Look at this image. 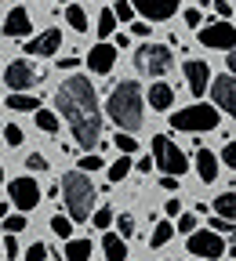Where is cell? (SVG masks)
I'll use <instances>...</instances> for the list:
<instances>
[{"label": "cell", "instance_id": "cell-36", "mask_svg": "<svg viewBox=\"0 0 236 261\" xmlns=\"http://www.w3.org/2000/svg\"><path fill=\"white\" fill-rule=\"evenodd\" d=\"M26 171H33V174H40V171H48V160H44L40 152H29V156H26Z\"/></svg>", "mask_w": 236, "mask_h": 261}, {"label": "cell", "instance_id": "cell-28", "mask_svg": "<svg viewBox=\"0 0 236 261\" xmlns=\"http://www.w3.org/2000/svg\"><path fill=\"white\" fill-rule=\"evenodd\" d=\"M33 120H37V127L48 130V135H55V130H58V116H55L51 109H37V113H33Z\"/></svg>", "mask_w": 236, "mask_h": 261}, {"label": "cell", "instance_id": "cell-40", "mask_svg": "<svg viewBox=\"0 0 236 261\" xmlns=\"http://www.w3.org/2000/svg\"><path fill=\"white\" fill-rule=\"evenodd\" d=\"M163 214H167V218H178V214H182V200H178V196H171V200L163 203Z\"/></svg>", "mask_w": 236, "mask_h": 261}, {"label": "cell", "instance_id": "cell-53", "mask_svg": "<svg viewBox=\"0 0 236 261\" xmlns=\"http://www.w3.org/2000/svg\"><path fill=\"white\" fill-rule=\"evenodd\" d=\"M229 254H232V257H236V243H232V250H229Z\"/></svg>", "mask_w": 236, "mask_h": 261}, {"label": "cell", "instance_id": "cell-11", "mask_svg": "<svg viewBox=\"0 0 236 261\" xmlns=\"http://www.w3.org/2000/svg\"><path fill=\"white\" fill-rule=\"evenodd\" d=\"M211 98H215V106H218L222 113H229V116L236 120V76H232V73L211 80Z\"/></svg>", "mask_w": 236, "mask_h": 261}, {"label": "cell", "instance_id": "cell-43", "mask_svg": "<svg viewBox=\"0 0 236 261\" xmlns=\"http://www.w3.org/2000/svg\"><path fill=\"white\" fill-rule=\"evenodd\" d=\"M211 8H215V15H218V18H229V15H232V4H229V0H215Z\"/></svg>", "mask_w": 236, "mask_h": 261}, {"label": "cell", "instance_id": "cell-18", "mask_svg": "<svg viewBox=\"0 0 236 261\" xmlns=\"http://www.w3.org/2000/svg\"><path fill=\"white\" fill-rule=\"evenodd\" d=\"M146 102L153 106V113H167V109L175 106V91L167 87L163 80H153V84H149V94H146Z\"/></svg>", "mask_w": 236, "mask_h": 261}, {"label": "cell", "instance_id": "cell-16", "mask_svg": "<svg viewBox=\"0 0 236 261\" xmlns=\"http://www.w3.org/2000/svg\"><path fill=\"white\" fill-rule=\"evenodd\" d=\"M0 33H4V37H11V40H26L29 33H33L29 11H26V8H11V11L4 15V25H0Z\"/></svg>", "mask_w": 236, "mask_h": 261}, {"label": "cell", "instance_id": "cell-46", "mask_svg": "<svg viewBox=\"0 0 236 261\" xmlns=\"http://www.w3.org/2000/svg\"><path fill=\"white\" fill-rule=\"evenodd\" d=\"M131 33H134V37H149L153 25H149V22H131Z\"/></svg>", "mask_w": 236, "mask_h": 261}, {"label": "cell", "instance_id": "cell-6", "mask_svg": "<svg viewBox=\"0 0 236 261\" xmlns=\"http://www.w3.org/2000/svg\"><path fill=\"white\" fill-rule=\"evenodd\" d=\"M153 163L163 174H185L189 171V156L182 152V145H175L167 135H153Z\"/></svg>", "mask_w": 236, "mask_h": 261}, {"label": "cell", "instance_id": "cell-55", "mask_svg": "<svg viewBox=\"0 0 236 261\" xmlns=\"http://www.w3.org/2000/svg\"><path fill=\"white\" fill-rule=\"evenodd\" d=\"M0 73H4V65H0Z\"/></svg>", "mask_w": 236, "mask_h": 261}, {"label": "cell", "instance_id": "cell-10", "mask_svg": "<svg viewBox=\"0 0 236 261\" xmlns=\"http://www.w3.org/2000/svg\"><path fill=\"white\" fill-rule=\"evenodd\" d=\"M8 200H11V207L15 211H33L40 200H44V192H40V185L33 181V178H11L8 181Z\"/></svg>", "mask_w": 236, "mask_h": 261}, {"label": "cell", "instance_id": "cell-1", "mask_svg": "<svg viewBox=\"0 0 236 261\" xmlns=\"http://www.w3.org/2000/svg\"><path fill=\"white\" fill-rule=\"evenodd\" d=\"M55 109L65 116L80 149H95L102 142V109H98L95 84L84 73H69L55 91Z\"/></svg>", "mask_w": 236, "mask_h": 261}, {"label": "cell", "instance_id": "cell-15", "mask_svg": "<svg viewBox=\"0 0 236 261\" xmlns=\"http://www.w3.org/2000/svg\"><path fill=\"white\" fill-rule=\"evenodd\" d=\"M182 73H185V84H189V91L200 98L207 87H211V65L207 62H200V58H189L185 65H182Z\"/></svg>", "mask_w": 236, "mask_h": 261}, {"label": "cell", "instance_id": "cell-47", "mask_svg": "<svg viewBox=\"0 0 236 261\" xmlns=\"http://www.w3.org/2000/svg\"><path fill=\"white\" fill-rule=\"evenodd\" d=\"M160 185H163L167 192H175V189H178V174H163V178H160Z\"/></svg>", "mask_w": 236, "mask_h": 261}, {"label": "cell", "instance_id": "cell-5", "mask_svg": "<svg viewBox=\"0 0 236 261\" xmlns=\"http://www.w3.org/2000/svg\"><path fill=\"white\" fill-rule=\"evenodd\" d=\"M134 69H138L142 76L149 80H160L175 69V55L167 44H142L138 51H134Z\"/></svg>", "mask_w": 236, "mask_h": 261}, {"label": "cell", "instance_id": "cell-20", "mask_svg": "<svg viewBox=\"0 0 236 261\" xmlns=\"http://www.w3.org/2000/svg\"><path fill=\"white\" fill-rule=\"evenodd\" d=\"M95 250L91 240H65V250H62V261H87Z\"/></svg>", "mask_w": 236, "mask_h": 261}, {"label": "cell", "instance_id": "cell-3", "mask_svg": "<svg viewBox=\"0 0 236 261\" xmlns=\"http://www.w3.org/2000/svg\"><path fill=\"white\" fill-rule=\"evenodd\" d=\"M58 192H62V200H65V214H69L73 221H87L91 214H95V185H91V178L77 167V171H69L62 181H58Z\"/></svg>", "mask_w": 236, "mask_h": 261}, {"label": "cell", "instance_id": "cell-27", "mask_svg": "<svg viewBox=\"0 0 236 261\" xmlns=\"http://www.w3.org/2000/svg\"><path fill=\"white\" fill-rule=\"evenodd\" d=\"M131 171H134V163H131V156H127V152H120V160H116L113 167H109V181L116 185V181H124V178H127Z\"/></svg>", "mask_w": 236, "mask_h": 261}, {"label": "cell", "instance_id": "cell-21", "mask_svg": "<svg viewBox=\"0 0 236 261\" xmlns=\"http://www.w3.org/2000/svg\"><path fill=\"white\" fill-rule=\"evenodd\" d=\"M8 109H18V113H37L40 102H37V94H29V91H11L8 94Z\"/></svg>", "mask_w": 236, "mask_h": 261}, {"label": "cell", "instance_id": "cell-41", "mask_svg": "<svg viewBox=\"0 0 236 261\" xmlns=\"http://www.w3.org/2000/svg\"><path fill=\"white\" fill-rule=\"evenodd\" d=\"M222 163H225V167H236V142H229L222 149Z\"/></svg>", "mask_w": 236, "mask_h": 261}, {"label": "cell", "instance_id": "cell-14", "mask_svg": "<svg viewBox=\"0 0 236 261\" xmlns=\"http://www.w3.org/2000/svg\"><path fill=\"white\" fill-rule=\"evenodd\" d=\"M58 47H62V29H44L33 40H26V55H37V58H51L58 55Z\"/></svg>", "mask_w": 236, "mask_h": 261}, {"label": "cell", "instance_id": "cell-54", "mask_svg": "<svg viewBox=\"0 0 236 261\" xmlns=\"http://www.w3.org/2000/svg\"><path fill=\"white\" fill-rule=\"evenodd\" d=\"M58 4H69V0H58Z\"/></svg>", "mask_w": 236, "mask_h": 261}, {"label": "cell", "instance_id": "cell-44", "mask_svg": "<svg viewBox=\"0 0 236 261\" xmlns=\"http://www.w3.org/2000/svg\"><path fill=\"white\" fill-rule=\"evenodd\" d=\"M153 167H156V163H153V152H149V156H142L138 163H134V171H142V174H153Z\"/></svg>", "mask_w": 236, "mask_h": 261}, {"label": "cell", "instance_id": "cell-31", "mask_svg": "<svg viewBox=\"0 0 236 261\" xmlns=\"http://www.w3.org/2000/svg\"><path fill=\"white\" fill-rule=\"evenodd\" d=\"M113 11H116V18H120V22H134V15H138L131 0H116V4H113Z\"/></svg>", "mask_w": 236, "mask_h": 261}, {"label": "cell", "instance_id": "cell-13", "mask_svg": "<svg viewBox=\"0 0 236 261\" xmlns=\"http://www.w3.org/2000/svg\"><path fill=\"white\" fill-rule=\"evenodd\" d=\"M113 65H116V44L98 40V44L87 51V69H91L95 76H106V73H113Z\"/></svg>", "mask_w": 236, "mask_h": 261}, {"label": "cell", "instance_id": "cell-26", "mask_svg": "<svg viewBox=\"0 0 236 261\" xmlns=\"http://www.w3.org/2000/svg\"><path fill=\"white\" fill-rule=\"evenodd\" d=\"M171 236H175V225H171V221H156L153 236H149V247H167V243H171Z\"/></svg>", "mask_w": 236, "mask_h": 261}, {"label": "cell", "instance_id": "cell-48", "mask_svg": "<svg viewBox=\"0 0 236 261\" xmlns=\"http://www.w3.org/2000/svg\"><path fill=\"white\" fill-rule=\"evenodd\" d=\"M77 65H80V62H77L73 55H65V58H58V69H77Z\"/></svg>", "mask_w": 236, "mask_h": 261}, {"label": "cell", "instance_id": "cell-9", "mask_svg": "<svg viewBox=\"0 0 236 261\" xmlns=\"http://www.w3.org/2000/svg\"><path fill=\"white\" fill-rule=\"evenodd\" d=\"M200 44L211 47V51H232V47H236V25L225 22V18L200 25Z\"/></svg>", "mask_w": 236, "mask_h": 261}, {"label": "cell", "instance_id": "cell-42", "mask_svg": "<svg viewBox=\"0 0 236 261\" xmlns=\"http://www.w3.org/2000/svg\"><path fill=\"white\" fill-rule=\"evenodd\" d=\"M4 254H8V257H18V240H15V232L4 236Z\"/></svg>", "mask_w": 236, "mask_h": 261}, {"label": "cell", "instance_id": "cell-38", "mask_svg": "<svg viewBox=\"0 0 236 261\" xmlns=\"http://www.w3.org/2000/svg\"><path fill=\"white\" fill-rule=\"evenodd\" d=\"M26 225H29V221H26V214H22V211H18V214H8V232H15V236H18V232H26Z\"/></svg>", "mask_w": 236, "mask_h": 261}, {"label": "cell", "instance_id": "cell-4", "mask_svg": "<svg viewBox=\"0 0 236 261\" xmlns=\"http://www.w3.org/2000/svg\"><path fill=\"white\" fill-rule=\"evenodd\" d=\"M218 106L211 109L207 102H193L178 113H171V127L175 130H189V135H204V130H215L218 127Z\"/></svg>", "mask_w": 236, "mask_h": 261}, {"label": "cell", "instance_id": "cell-7", "mask_svg": "<svg viewBox=\"0 0 236 261\" xmlns=\"http://www.w3.org/2000/svg\"><path fill=\"white\" fill-rule=\"evenodd\" d=\"M0 76H4L8 91H33V87L44 80V73H40L29 58H15V62H8V69L0 73Z\"/></svg>", "mask_w": 236, "mask_h": 261}, {"label": "cell", "instance_id": "cell-19", "mask_svg": "<svg viewBox=\"0 0 236 261\" xmlns=\"http://www.w3.org/2000/svg\"><path fill=\"white\" fill-rule=\"evenodd\" d=\"M102 250H106V261H127V240L120 232H106Z\"/></svg>", "mask_w": 236, "mask_h": 261}, {"label": "cell", "instance_id": "cell-30", "mask_svg": "<svg viewBox=\"0 0 236 261\" xmlns=\"http://www.w3.org/2000/svg\"><path fill=\"white\" fill-rule=\"evenodd\" d=\"M91 221H95V228H109L113 225V207H95Z\"/></svg>", "mask_w": 236, "mask_h": 261}, {"label": "cell", "instance_id": "cell-23", "mask_svg": "<svg viewBox=\"0 0 236 261\" xmlns=\"http://www.w3.org/2000/svg\"><path fill=\"white\" fill-rule=\"evenodd\" d=\"M116 22H120V18H116V11H113V8H106L102 15H98V22H95L98 37H102V40H106V37H113V33H116Z\"/></svg>", "mask_w": 236, "mask_h": 261}, {"label": "cell", "instance_id": "cell-37", "mask_svg": "<svg viewBox=\"0 0 236 261\" xmlns=\"http://www.w3.org/2000/svg\"><path fill=\"white\" fill-rule=\"evenodd\" d=\"M175 228L182 236H189V232H196V214H178V221H175Z\"/></svg>", "mask_w": 236, "mask_h": 261}, {"label": "cell", "instance_id": "cell-25", "mask_svg": "<svg viewBox=\"0 0 236 261\" xmlns=\"http://www.w3.org/2000/svg\"><path fill=\"white\" fill-rule=\"evenodd\" d=\"M215 211H218L222 218L236 221V192H222V196H215Z\"/></svg>", "mask_w": 236, "mask_h": 261}, {"label": "cell", "instance_id": "cell-2", "mask_svg": "<svg viewBox=\"0 0 236 261\" xmlns=\"http://www.w3.org/2000/svg\"><path fill=\"white\" fill-rule=\"evenodd\" d=\"M106 116L120 127V130H138L146 123V98H142V87L134 80H124L109 91V102H106Z\"/></svg>", "mask_w": 236, "mask_h": 261}, {"label": "cell", "instance_id": "cell-29", "mask_svg": "<svg viewBox=\"0 0 236 261\" xmlns=\"http://www.w3.org/2000/svg\"><path fill=\"white\" fill-rule=\"evenodd\" d=\"M113 142H116V149H120V152H127V156H131L134 149H138V138H131V130H120V135H116Z\"/></svg>", "mask_w": 236, "mask_h": 261}, {"label": "cell", "instance_id": "cell-33", "mask_svg": "<svg viewBox=\"0 0 236 261\" xmlns=\"http://www.w3.org/2000/svg\"><path fill=\"white\" fill-rule=\"evenodd\" d=\"M22 257H26V261H48V257H51V250H48L44 243H29Z\"/></svg>", "mask_w": 236, "mask_h": 261}, {"label": "cell", "instance_id": "cell-12", "mask_svg": "<svg viewBox=\"0 0 236 261\" xmlns=\"http://www.w3.org/2000/svg\"><path fill=\"white\" fill-rule=\"evenodd\" d=\"M134 11H138L146 22H167L178 8H182V0H131Z\"/></svg>", "mask_w": 236, "mask_h": 261}, {"label": "cell", "instance_id": "cell-50", "mask_svg": "<svg viewBox=\"0 0 236 261\" xmlns=\"http://www.w3.org/2000/svg\"><path fill=\"white\" fill-rule=\"evenodd\" d=\"M8 211H11V200H0V218H8Z\"/></svg>", "mask_w": 236, "mask_h": 261}, {"label": "cell", "instance_id": "cell-39", "mask_svg": "<svg viewBox=\"0 0 236 261\" xmlns=\"http://www.w3.org/2000/svg\"><path fill=\"white\" fill-rule=\"evenodd\" d=\"M182 18H185V25H189V29H200V25H204V15H200V8H185V11H182Z\"/></svg>", "mask_w": 236, "mask_h": 261}, {"label": "cell", "instance_id": "cell-24", "mask_svg": "<svg viewBox=\"0 0 236 261\" xmlns=\"http://www.w3.org/2000/svg\"><path fill=\"white\" fill-rule=\"evenodd\" d=\"M51 232H55L62 243L73 240V218H69V214H55V218H51Z\"/></svg>", "mask_w": 236, "mask_h": 261}, {"label": "cell", "instance_id": "cell-49", "mask_svg": "<svg viewBox=\"0 0 236 261\" xmlns=\"http://www.w3.org/2000/svg\"><path fill=\"white\" fill-rule=\"evenodd\" d=\"M229 73H232V76H236V47H232V51H229Z\"/></svg>", "mask_w": 236, "mask_h": 261}, {"label": "cell", "instance_id": "cell-8", "mask_svg": "<svg viewBox=\"0 0 236 261\" xmlns=\"http://www.w3.org/2000/svg\"><path fill=\"white\" fill-rule=\"evenodd\" d=\"M185 247L200 261H218L225 254V240H222V232H215V228H196V232H189V243Z\"/></svg>", "mask_w": 236, "mask_h": 261}, {"label": "cell", "instance_id": "cell-52", "mask_svg": "<svg viewBox=\"0 0 236 261\" xmlns=\"http://www.w3.org/2000/svg\"><path fill=\"white\" fill-rule=\"evenodd\" d=\"M0 185H4V167H0Z\"/></svg>", "mask_w": 236, "mask_h": 261}, {"label": "cell", "instance_id": "cell-17", "mask_svg": "<svg viewBox=\"0 0 236 261\" xmlns=\"http://www.w3.org/2000/svg\"><path fill=\"white\" fill-rule=\"evenodd\" d=\"M196 174H200V181L204 185H215L218 181V174H222V167H218V156L211 152V149H196Z\"/></svg>", "mask_w": 236, "mask_h": 261}, {"label": "cell", "instance_id": "cell-35", "mask_svg": "<svg viewBox=\"0 0 236 261\" xmlns=\"http://www.w3.org/2000/svg\"><path fill=\"white\" fill-rule=\"evenodd\" d=\"M4 142H8L11 149H18V145L26 142V138H22V127H18V123H8V127H4Z\"/></svg>", "mask_w": 236, "mask_h": 261}, {"label": "cell", "instance_id": "cell-34", "mask_svg": "<svg viewBox=\"0 0 236 261\" xmlns=\"http://www.w3.org/2000/svg\"><path fill=\"white\" fill-rule=\"evenodd\" d=\"M77 167H80L84 174H91V171H98V167H106V163H102V156H98V152H87V156H80Z\"/></svg>", "mask_w": 236, "mask_h": 261}, {"label": "cell", "instance_id": "cell-51", "mask_svg": "<svg viewBox=\"0 0 236 261\" xmlns=\"http://www.w3.org/2000/svg\"><path fill=\"white\" fill-rule=\"evenodd\" d=\"M211 4H215V0H200V8H211Z\"/></svg>", "mask_w": 236, "mask_h": 261}, {"label": "cell", "instance_id": "cell-45", "mask_svg": "<svg viewBox=\"0 0 236 261\" xmlns=\"http://www.w3.org/2000/svg\"><path fill=\"white\" fill-rule=\"evenodd\" d=\"M211 228H215V232H232V225H229V218H211Z\"/></svg>", "mask_w": 236, "mask_h": 261}, {"label": "cell", "instance_id": "cell-22", "mask_svg": "<svg viewBox=\"0 0 236 261\" xmlns=\"http://www.w3.org/2000/svg\"><path fill=\"white\" fill-rule=\"evenodd\" d=\"M65 22H69L73 33H87V11H84L80 4H73V0L65 4Z\"/></svg>", "mask_w": 236, "mask_h": 261}, {"label": "cell", "instance_id": "cell-32", "mask_svg": "<svg viewBox=\"0 0 236 261\" xmlns=\"http://www.w3.org/2000/svg\"><path fill=\"white\" fill-rule=\"evenodd\" d=\"M113 225H116V232H120L124 240H131V236H134V218H131V214H120V218H113Z\"/></svg>", "mask_w": 236, "mask_h": 261}]
</instances>
